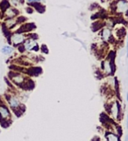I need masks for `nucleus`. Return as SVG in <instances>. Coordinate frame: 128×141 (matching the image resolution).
Segmentation results:
<instances>
[{
    "label": "nucleus",
    "instance_id": "9d476101",
    "mask_svg": "<svg viewBox=\"0 0 128 141\" xmlns=\"http://www.w3.org/2000/svg\"><path fill=\"white\" fill-rule=\"evenodd\" d=\"M11 112L9 110L8 107H6L5 104H0V120L1 121H9L11 120Z\"/></svg>",
    "mask_w": 128,
    "mask_h": 141
},
{
    "label": "nucleus",
    "instance_id": "6e6552de",
    "mask_svg": "<svg viewBox=\"0 0 128 141\" xmlns=\"http://www.w3.org/2000/svg\"><path fill=\"white\" fill-rule=\"evenodd\" d=\"M99 35H100L102 41H104V43H111L113 40V35H112V29L110 27H107V26L101 29Z\"/></svg>",
    "mask_w": 128,
    "mask_h": 141
},
{
    "label": "nucleus",
    "instance_id": "ddd939ff",
    "mask_svg": "<svg viewBox=\"0 0 128 141\" xmlns=\"http://www.w3.org/2000/svg\"><path fill=\"white\" fill-rule=\"evenodd\" d=\"M14 52V47L11 45H5L1 48V53L5 56H10Z\"/></svg>",
    "mask_w": 128,
    "mask_h": 141
},
{
    "label": "nucleus",
    "instance_id": "39448f33",
    "mask_svg": "<svg viewBox=\"0 0 128 141\" xmlns=\"http://www.w3.org/2000/svg\"><path fill=\"white\" fill-rule=\"evenodd\" d=\"M26 38L27 37L24 33L16 32V33L11 34L9 37V43L12 45L13 47H19L23 44V43L26 41Z\"/></svg>",
    "mask_w": 128,
    "mask_h": 141
},
{
    "label": "nucleus",
    "instance_id": "f3484780",
    "mask_svg": "<svg viewBox=\"0 0 128 141\" xmlns=\"http://www.w3.org/2000/svg\"><path fill=\"white\" fill-rule=\"evenodd\" d=\"M3 16V12H2V11H1V9H0V18Z\"/></svg>",
    "mask_w": 128,
    "mask_h": 141
},
{
    "label": "nucleus",
    "instance_id": "423d86ee",
    "mask_svg": "<svg viewBox=\"0 0 128 141\" xmlns=\"http://www.w3.org/2000/svg\"><path fill=\"white\" fill-rule=\"evenodd\" d=\"M7 102H8V104L11 107V108L12 110H14V112H16V114L17 111L20 110L22 107L20 100L17 96H15V95H10L7 98Z\"/></svg>",
    "mask_w": 128,
    "mask_h": 141
},
{
    "label": "nucleus",
    "instance_id": "6ab92c4d",
    "mask_svg": "<svg viewBox=\"0 0 128 141\" xmlns=\"http://www.w3.org/2000/svg\"><path fill=\"white\" fill-rule=\"evenodd\" d=\"M127 141H128V140H127Z\"/></svg>",
    "mask_w": 128,
    "mask_h": 141
},
{
    "label": "nucleus",
    "instance_id": "4468645a",
    "mask_svg": "<svg viewBox=\"0 0 128 141\" xmlns=\"http://www.w3.org/2000/svg\"><path fill=\"white\" fill-rule=\"evenodd\" d=\"M7 1L10 4L11 6H13V7H15V8L22 6L25 4V0H7Z\"/></svg>",
    "mask_w": 128,
    "mask_h": 141
},
{
    "label": "nucleus",
    "instance_id": "1a4fd4ad",
    "mask_svg": "<svg viewBox=\"0 0 128 141\" xmlns=\"http://www.w3.org/2000/svg\"><path fill=\"white\" fill-rule=\"evenodd\" d=\"M20 14V12L17 8L13 6H8L5 11H3V16L5 19H13L17 18Z\"/></svg>",
    "mask_w": 128,
    "mask_h": 141
},
{
    "label": "nucleus",
    "instance_id": "2eb2a0df",
    "mask_svg": "<svg viewBox=\"0 0 128 141\" xmlns=\"http://www.w3.org/2000/svg\"><path fill=\"white\" fill-rule=\"evenodd\" d=\"M29 5H35V4H42L45 0H25Z\"/></svg>",
    "mask_w": 128,
    "mask_h": 141
},
{
    "label": "nucleus",
    "instance_id": "dca6fc26",
    "mask_svg": "<svg viewBox=\"0 0 128 141\" xmlns=\"http://www.w3.org/2000/svg\"><path fill=\"white\" fill-rule=\"evenodd\" d=\"M126 57L128 58V36H127V41H126Z\"/></svg>",
    "mask_w": 128,
    "mask_h": 141
},
{
    "label": "nucleus",
    "instance_id": "7ed1b4c3",
    "mask_svg": "<svg viewBox=\"0 0 128 141\" xmlns=\"http://www.w3.org/2000/svg\"><path fill=\"white\" fill-rule=\"evenodd\" d=\"M23 49V51H34L38 52L40 50V47L38 44V41L36 38L33 37H27L26 41L23 43L22 45H20Z\"/></svg>",
    "mask_w": 128,
    "mask_h": 141
},
{
    "label": "nucleus",
    "instance_id": "f03ea898",
    "mask_svg": "<svg viewBox=\"0 0 128 141\" xmlns=\"http://www.w3.org/2000/svg\"><path fill=\"white\" fill-rule=\"evenodd\" d=\"M107 112L110 115V117L113 120L119 121L122 117V107L119 101H113L111 104H109Z\"/></svg>",
    "mask_w": 128,
    "mask_h": 141
},
{
    "label": "nucleus",
    "instance_id": "a211bd4d",
    "mask_svg": "<svg viewBox=\"0 0 128 141\" xmlns=\"http://www.w3.org/2000/svg\"><path fill=\"white\" fill-rule=\"evenodd\" d=\"M126 100H127V102H128V93H127V94H126Z\"/></svg>",
    "mask_w": 128,
    "mask_h": 141
},
{
    "label": "nucleus",
    "instance_id": "f257e3e1",
    "mask_svg": "<svg viewBox=\"0 0 128 141\" xmlns=\"http://www.w3.org/2000/svg\"><path fill=\"white\" fill-rule=\"evenodd\" d=\"M116 70L115 61L113 57H108L101 63V72L105 76H112Z\"/></svg>",
    "mask_w": 128,
    "mask_h": 141
},
{
    "label": "nucleus",
    "instance_id": "9b49d317",
    "mask_svg": "<svg viewBox=\"0 0 128 141\" xmlns=\"http://www.w3.org/2000/svg\"><path fill=\"white\" fill-rule=\"evenodd\" d=\"M104 138L106 141H121V137L118 136L117 133L111 131H106L104 133Z\"/></svg>",
    "mask_w": 128,
    "mask_h": 141
},
{
    "label": "nucleus",
    "instance_id": "f8f14e48",
    "mask_svg": "<svg viewBox=\"0 0 128 141\" xmlns=\"http://www.w3.org/2000/svg\"><path fill=\"white\" fill-rule=\"evenodd\" d=\"M19 23L18 18H13V19H6L5 21V25L8 29H12L17 24Z\"/></svg>",
    "mask_w": 128,
    "mask_h": 141
},
{
    "label": "nucleus",
    "instance_id": "20e7f679",
    "mask_svg": "<svg viewBox=\"0 0 128 141\" xmlns=\"http://www.w3.org/2000/svg\"><path fill=\"white\" fill-rule=\"evenodd\" d=\"M112 9L118 14H126L128 12V1L116 0L112 4Z\"/></svg>",
    "mask_w": 128,
    "mask_h": 141
},
{
    "label": "nucleus",
    "instance_id": "0eeeda50",
    "mask_svg": "<svg viewBox=\"0 0 128 141\" xmlns=\"http://www.w3.org/2000/svg\"><path fill=\"white\" fill-rule=\"evenodd\" d=\"M10 77H11V80L12 81L15 85L20 86V87H22V86L25 85L26 81H27L26 78L25 77L23 74L17 73V72H11V73H10Z\"/></svg>",
    "mask_w": 128,
    "mask_h": 141
}]
</instances>
